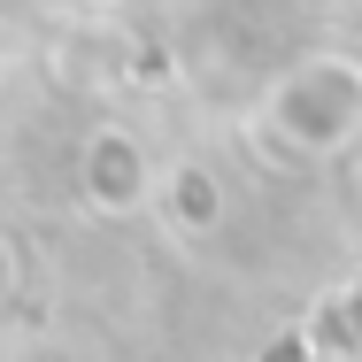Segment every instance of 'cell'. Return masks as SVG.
Segmentation results:
<instances>
[{
	"instance_id": "cell-1",
	"label": "cell",
	"mask_w": 362,
	"mask_h": 362,
	"mask_svg": "<svg viewBox=\"0 0 362 362\" xmlns=\"http://www.w3.org/2000/svg\"><path fill=\"white\" fill-rule=\"evenodd\" d=\"M0 286H8V262H0Z\"/></svg>"
}]
</instances>
